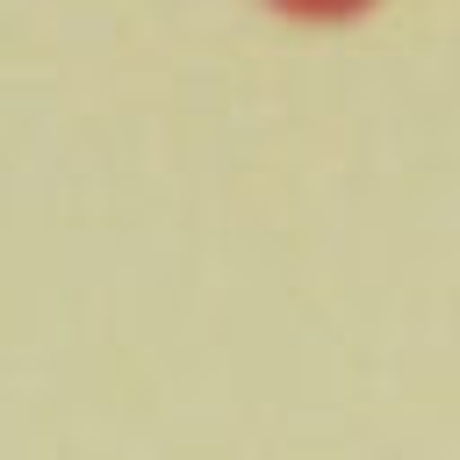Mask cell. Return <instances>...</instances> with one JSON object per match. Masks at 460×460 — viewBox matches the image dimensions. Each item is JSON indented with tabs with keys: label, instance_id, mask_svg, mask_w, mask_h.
Here are the masks:
<instances>
[{
	"label": "cell",
	"instance_id": "obj_1",
	"mask_svg": "<svg viewBox=\"0 0 460 460\" xmlns=\"http://www.w3.org/2000/svg\"><path fill=\"white\" fill-rule=\"evenodd\" d=\"M280 7H295V14H352L359 0H280Z\"/></svg>",
	"mask_w": 460,
	"mask_h": 460
}]
</instances>
